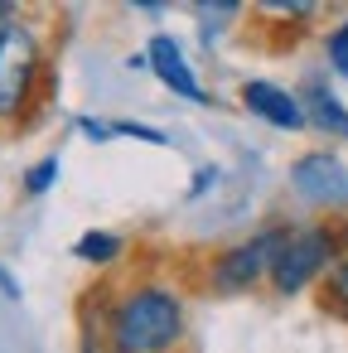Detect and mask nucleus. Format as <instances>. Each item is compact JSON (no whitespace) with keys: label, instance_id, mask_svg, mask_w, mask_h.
<instances>
[{"label":"nucleus","instance_id":"obj_5","mask_svg":"<svg viewBox=\"0 0 348 353\" xmlns=\"http://www.w3.org/2000/svg\"><path fill=\"white\" fill-rule=\"evenodd\" d=\"M290 189L309 208H348V165L334 150H309L290 165Z\"/></svg>","mask_w":348,"mask_h":353},{"label":"nucleus","instance_id":"obj_14","mask_svg":"<svg viewBox=\"0 0 348 353\" xmlns=\"http://www.w3.org/2000/svg\"><path fill=\"white\" fill-rule=\"evenodd\" d=\"M112 131H116V136H131V141H145V145H165V141H170L165 131H155V126H141V121H116Z\"/></svg>","mask_w":348,"mask_h":353},{"label":"nucleus","instance_id":"obj_6","mask_svg":"<svg viewBox=\"0 0 348 353\" xmlns=\"http://www.w3.org/2000/svg\"><path fill=\"white\" fill-rule=\"evenodd\" d=\"M145 68L174 92V97H184V102H194V107H203L208 102V92H203V83H198V73H194V63L184 59V49L170 39V34H150V44H145Z\"/></svg>","mask_w":348,"mask_h":353},{"label":"nucleus","instance_id":"obj_1","mask_svg":"<svg viewBox=\"0 0 348 353\" xmlns=\"http://www.w3.org/2000/svg\"><path fill=\"white\" fill-rule=\"evenodd\" d=\"M112 353H174L184 343V300L174 285L141 281L131 285L107 319Z\"/></svg>","mask_w":348,"mask_h":353},{"label":"nucleus","instance_id":"obj_3","mask_svg":"<svg viewBox=\"0 0 348 353\" xmlns=\"http://www.w3.org/2000/svg\"><path fill=\"white\" fill-rule=\"evenodd\" d=\"M285 237H290V228H285V223H271V228L252 232L247 242H237V247L218 252V256H213V266H208V285H213V290H227V295H232V290H252L261 276H271V271H276Z\"/></svg>","mask_w":348,"mask_h":353},{"label":"nucleus","instance_id":"obj_8","mask_svg":"<svg viewBox=\"0 0 348 353\" xmlns=\"http://www.w3.org/2000/svg\"><path fill=\"white\" fill-rule=\"evenodd\" d=\"M300 107H305V121H309V126H319V131L348 141V107L329 92V83H305V88H300Z\"/></svg>","mask_w":348,"mask_h":353},{"label":"nucleus","instance_id":"obj_2","mask_svg":"<svg viewBox=\"0 0 348 353\" xmlns=\"http://www.w3.org/2000/svg\"><path fill=\"white\" fill-rule=\"evenodd\" d=\"M39 68H44L39 34L25 20L0 25V117H6V121L30 107V92L39 83Z\"/></svg>","mask_w":348,"mask_h":353},{"label":"nucleus","instance_id":"obj_16","mask_svg":"<svg viewBox=\"0 0 348 353\" xmlns=\"http://www.w3.org/2000/svg\"><path fill=\"white\" fill-rule=\"evenodd\" d=\"M83 131H88L92 141H112V136H116V131H112L107 121H83Z\"/></svg>","mask_w":348,"mask_h":353},{"label":"nucleus","instance_id":"obj_4","mask_svg":"<svg viewBox=\"0 0 348 353\" xmlns=\"http://www.w3.org/2000/svg\"><path fill=\"white\" fill-rule=\"evenodd\" d=\"M334 261H338V237L329 228H290L280 261L271 271V285H276V295H300L305 285L329 276Z\"/></svg>","mask_w":348,"mask_h":353},{"label":"nucleus","instance_id":"obj_7","mask_svg":"<svg viewBox=\"0 0 348 353\" xmlns=\"http://www.w3.org/2000/svg\"><path fill=\"white\" fill-rule=\"evenodd\" d=\"M242 107H247L252 117L271 121L276 131H305V126H309V121H305L300 97H295V92H285V88H276V83H266V78L242 83Z\"/></svg>","mask_w":348,"mask_h":353},{"label":"nucleus","instance_id":"obj_13","mask_svg":"<svg viewBox=\"0 0 348 353\" xmlns=\"http://www.w3.org/2000/svg\"><path fill=\"white\" fill-rule=\"evenodd\" d=\"M329 63H334V73H338V78H348V20L329 34Z\"/></svg>","mask_w":348,"mask_h":353},{"label":"nucleus","instance_id":"obj_11","mask_svg":"<svg viewBox=\"0 0 348 353\" xmlns=\"http://www.w3.org/2000/svg\"><path fill=\"white\" fill-rule=\"evenodd\" d=\"M54 179H59V155H44L39 165H30V170H25V194H34V199H39V194H49V189H54Z\"/></svg>","mask_w":348,"mask_h":353},{"label":"nucleus","instance_id":"obj_9","mask_svg":"<svg viewBox=\"0 0 348 353\" xmlns=\"http://www.w3.org/2000/svg\"><path fill=\"white\" fill-rule=\"evenodd\" d=\"M73 256L88 261V266H112L121 256V237L116 232H83L78 247H73Z\"/></svg>","mask_w":348,"mask_h":353},{"label":"nucleus","instance_id":"obj_17","mask_svg":"<svg viewBox=\"0 0 348 353\" xmlns=\"http://www.w3.org/2000/svg\"><path fill=\"white\" fill-rule=\"evenodd\" d=\"M0 290H6V295H10V300H20V285H15V281H10V276H6V271H0Z\"/></svg>","mask_w":348,"mask_h":353},{"label":"nucleus","instance_id":"obj_10","mask_svg":"<svg viewBox=\"0 0 348 353\" xmlns=\"http://www.w3.org/2000/svg\"><path fill=\"white\" fill-rule=\"evenodd\" d=\"M237 10H242L237 0H227V6H194V15L203 20V39L218 44V30H223L227 20H237Z\"/></svg>","mask_w":348,"mask_h":353},{"label":"nucleus","instance_id":"obj_12","mask_svg":"<svg viewBox=\"0 0 348 353\" xmlns=\"http://www.w3.org/2000/svg\"><path fill=\"white\" fill-rule=\"evenodd\" d=\"M329 300L348 310V252H338V261L329 266Z\"/></svg>","mask_w":348,"mask_h":353},{"label":"nucleus","instance_id":"obj_15","mask_svg":"<svg viewBox=\"0 0 348 353\" xmlns=\"http://www.w3.org/2000/svg\"><path fill=\"white\" fill-rule=\"evenodd\" d=\"M213 179H218V170H213V165H208V170H198V174H194V189H189V199L208 194V184H213Z\"/></svg>","mask_w":348,"mask_h":353}]
</instances>
